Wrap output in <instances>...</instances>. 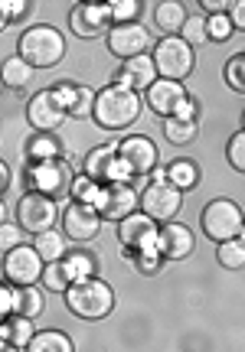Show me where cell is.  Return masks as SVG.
<instances>
[{
  "label": "cell",
  "instance_id": "cell-10",
  "mask_svg": "<svg viewBox=\"0 0 245 352\" xmlns=\"http://www.w3.org/2000/svg\"><path fill=\"white\" fill-rule=\"evenodd\" d=\"M157 235H160L157 222L141 209L118 222V241L125 248H134V254H157Z\"/></svg>",
  "mask_w": 245,
  "mask_h": 352
},
{
  "label": "cell",
  "instance_id": "cell-34",
  "mask_svg": "<svg viewBox=\"0 0 245 352\" xmlns=\"http://www.w3.org/2000/svg\"><path fill=\"white\" fill-rule=\"evenodd\" d=\"M222 78H226V85L233 88V91L245 95V52H235L233 59L226 63V69H222Z\"/></svg>",
  "mask_w": 245,
  "mask_h": 352
},
{
  "label": "cell",
  "instance_id": "cell-39",
  "mask_svg": "<svg viewBox=\"0 0 245 352\" xmlns=\"http://www.w3.org/2000/svg\"><path fill=\"white\" fill-rule=\"evenodd\" d=\"M190 46H200V43H209V33H206V16H190L183 23V33H180Z\"/></svg>",
  "mask_w": 245,
  "mask_h": 352
},
{
  "label": "cell",
  "instance_id": "cell-6",
  "mask_svg": "<svg viewBox=\"0 0 245 352\" xmlns=\"http://www.w3.org/2000/svg\"><path fill=\"white\" fill-rule=\"evenodd\" d=\"M180 206H183V192L177 186H170L164 173H154V179L141 189V212L151 215L154 222H164V226L173 222Z\"/></svg>",
  "mask_w": 245,
  "mask_h": 352
},
{
  "label": "cell",
  "instance_id": "cell-12",
  "mask_svg": "<svg viewBox=\"0 0 245 352\" xmlns=\"http://www.w3.org/2000/svg\"><path fill=\"white\" fill-rule=\"evenodd\" d=\"M108 52L118 56V59H138V56H147L151 50V33L144 30L141 23H118L111 26V33H108Z\"/></svg>",
  "mask_w": 245,
  "mask_h": 352
},
{
  "label": "cell",
  "instance_id": "cell-20",
  "mask_svg": "<svg viewBox=\"0 0 245 352\" xmlns=\"http://www.w3.org/2000/svg\"><path fill=\"white\" fill-rule=\"evenodd\" d=\"M52 95H56V101L65 108L69 118H92V114H95V95H98V91H92V88L63 82V85L52 88Z\"/></svg>",
  "mask_w": 245,
  "mask_h": 352
},
{
  "label": "cell",
  "instance_id": "cell-46",
  "mask_svg": "<svg viewBox=\"0 0 245 352\" xmlns=\"http://www.w3.org/2000/svg\"><path fill=\"white\" fill-rule=\"evenodd\" d=\"M229 20H233L235 30H245V0H233V7H229Z\"/></svg>",
  "mask_w": 245,
  "mask_h": 352
},
{
  "label": "cell",
  "instance_id": "cell-45",
  "mask_svg": "<svg viewBox=\"0 0 245 352\" xmlns=\"http://www.w3.org/2000/svg\"><path fill=\"white\" fill-rule=\"evenodd\" d=\"M233 7V0H200V10H206L209 16H216V13H229Z\"/></svg>",
  "mask_w": 245,
  "mask_h": 352
},
{
  "label": "cell",
  "instance_id": "cell-23",
  "mask_svg": "<svg viewBox=\"0 0 245 352\" xmlns=\"http://www.w3.org/2000/svg\"><path fill=\"white\" fill-rule=\"evenodd\" d=\"M26 160L30 164H46V160H63V144L56 134H36L26 140Z\"/></svg>",
  "mask_w": 245,
  "mask_h": 352
},
{
  "label": "cell",
  "instance_id": "cell-50",
  "mask_svg": "<svg viewBox=\"0 0 245 352\" xmlns=\"http://www.w3.org/2000/svg\"><path fill=\"white\" fill-rule=\"evenodd\" d=\"M242 131H245V114H242Z\"/></svg>",
  "mask_w": 245,
  "mask_h": 352
},
{
  "label": "cell",
  "instance_id": "cell-21",
  "mask_svg": "<svg viewBox=\"0 0 245 352\" xmlns=\"http://www.w3.org/2000/svg\"><path fill=\"white\" fill-rule=\"evenodd\" d=\"M187 20H190V16H187V7H183L180 0H160L154 7V23L164 36L183 33V23H187Z\"/></svg>",
  "mask_w": 245,
  "mask_h": 352
},
{
  "label": "cell",
  "instance_id": "cell-31",
  "mask_svg": "<svg viewBox=\"0 0 245 352\" xmlns=\"http://www.w3.org/2000/svg\"><path fill=\"white\" fill-rule=\"evenodd\" d=\"M216 261H220V267H226V271H242L245 267V245L239 239L216 245Z\"/></svg>",
  "mask_w": 245,
  "mask_h": 352
},
{
  "label": "cell",
  "instance_id": "cell-44",
  "mask_svg": "<svg viewBox=\"0 0 245 352\" xmlns=\"http://www.w3.org/2000/svg\"><path fill=\"white\" fill-rule=\"evenodd\" d=\"M160 254H138V267H141L144 274H157L160 271Z\"/></svg>",
  "mask_w": 245,
  "mask_h": 352
},
{
  "label": "cell",
  "instance_id": "cell-5",
  "mask_svg": "<svg viewBox=\"0 0 245 352\" xmlns=\"http://www.w3.org/2000/svg\"><path fill=\"white\" fill-rule=\"evenodd\" d=\"M151 59H154L157 76L160 78H167V82H183V78L193 72L196 52L183 36H164L154 43Z\"/></svg>",
  "mask_w": 245,
  "mask_h": 352
},
{
  "label": "cell",
  "instance_id": "cell-18",
  "mask_svg": "<svg viewBox=\"0 0 245 352\" xmlns=\"http://www.w3.org/2000/svg\"><path fill=\"white\" fill-rule=\"evenodd\" d=\"M118 157L125 160V164L134 170V176L138 173H151L157 166V144L151 138H144V134H131V138H125L121 144H118Z\"/></svg>",
  "mask_w": 245,
  "mask_h": 352
},
{
  "label": "cell",
  "instance_id": "cell-42",
  "mask_svg": "<svg viewBox=\"0 0 245 352\" xmlns=\"http://www.w3.org/2000/svg\"><path fill=\"white\" fill-rule=\"evenodd\" d=\"M131 176H134V170H131L121 157H115L111 166H108V173H105V186H108V183H128Z\"/></svg>",
  "mask_w": 245,
  "mask_h": 352
},
{
  "label": "cell",
  "instance_id": "cell-24",
  "mask_svg": "<svg viewBox=\"0 0 245 352\" xmlns=\"http://www.w3.org/2000/svg\"><path fill=\"white\" fill-rule=\"evenodd\" d=\"M33 248L39 252V258L46 264H56V261H65L69 258V245H65V232H43L33 239Z\"/></svg>",
  "mask_w": 245,
  "mask_h": 352
},
{
  "label": "cell",
  "instance_id": "cell-47",
  "mask_svg": "<svg viewBox=\"0 0 245 352\" xmlns=\"http://www.w3.org/2000/svg\"><path fill=\"white\" fill-rule=\"evenodd\" d=\"M0 189H3V192L10 189V166L7 164H0Z\"/></svg>",
  "mask_w": 245,
  "mask_h": 352
},
{
  "label": "cell",
  "instance_id": "cell-14",
  "mask_svg": "<svg viewBox=\"0 0 245 352\" xmlns=\"http://www.w3.org/2000/svg\"><path fill=\"white\" fill-rule=\"evenodd\" d=\"M138 206H141V192H134L131 183H108L102 189L98 202H95V209L102 212V219H111V222L128 219L131 212H138Z\"/></svg>",
  "mask_w": 245,
  "mask_h": 352
},
{
  "label": "cell",
  "instance_id": "cell-7",
  "mask_svg": "<svg viewBox=\"0 0 245 352\" xmlns=\"http://www.w3.org/2000/svg\"><path fill=\"white\" fill-rule=\"evenodd\" d=\"M56 219H63V212H59L56 199L43 196V192H30V189H26V196H20V202H17V222H20V228L30 232L33 239L43 235V232H52V228H56Z\"/></svg>",
  "mask_w": 245,
  "mask_h": 352
},
{
  "label": "cell",
  "instance_id": "cell-3",
  "mask_svg": "<svg viewBox=\"0 0 245 352\" xmlns=\"http://www.w3.org/2000/svg\"><path fill=\"white\" fill-rule=\"evenodd\" d=\"M17 56L26 59L33 69H52V65L63 63L65 56V39L56 26H30L23 36L17 39Z\"/></svg>",
  "mask_w": 245,
  "mask_h": 352
},
{
  "label": "cell",
  "instance_id": "cell-38",
  "mask_svg": "<svg viewBox=\"0 0 245 352\" xmlns=\"http://www.w3.org/2000/svg\"><path fill=\"white\" fill-rule=\"evenodd\" d=\"M141 16V0H115L111 3V20L118 23H138Z\"/></svg>",
  "mask_w": 245,
  "mask_h": 352
},
{
  "label": "cell",
  "instance_id": "cell-29",
  "mask_svg": "<svg viewBox=\"0 0 245 352\" xmlns=\"http://www.w3.org/2000/svg\"><path fill=\"white\" fill-rule=\"evenodd\" d=\"M30 78H33V65L20 59V56H10V59H3V85L13 88V91H20V88L30 85Z\"/></svg>",
  "mask_w": 245,
  "mask_h": 352
},
{
  "label": "cell",
  "instance_id": "cell-26",
  "mask_svg": "<svg viewBox=\"0 0 245 352\" xmlns=\"http://www.w3.org/2000/svg\"><path fill=\"white\" fill-rule=\"evenodd\" d=\"M23 352H76V346L63 329H39Z\"/></svg>",
  "mask_w": 245,
  "mask_h": 352
},
{
  "label": "cell",
  "instance_id": "cell-33",
  "mask_svg": "<svg viewBox=\"0 0 245 352\" xmlns=\"http://www.w3.org/2000/svg\"><path fill=\"white\" fill-rule=\"evenodd\" d=\"M43 287L52 290V294H65V290L72 287V277H69L63 261L46 264V271H43Z\"/></svg>",
  "mask_w": 245,
  "mask_h": 352
},
{
  "label": "cell",
  "instance_id": "cell-30",
  "mask_svg": "<svg viewBox=\"0 0 245 352\" xmlns=\"http://www.w3.org/2000/svg\"><path fill=\"white\" fill-rule=\"evenodd\" d=\"M102 189L105 183H98V179H92V176L85 173H78L76 179H72V202H82V206H95L98 202V196H102Z\"/></svg>",
  "mask_w": 245,
  "mask_h": 352
},
{
  "label": "cell",
  "instance_id": "cell-25",
  "mask_svg": "<svg viewBox=\"0 0 245 352\" xmlns=\"http://www.w3.org/2000/svg\"><path fill=\"white\" fill-rule=\"evenodd\" d=\"M164 176H167L170 186H177L180 192H190V189L200 186V166L193 164V160H173V164L164 170Z\"/></svg>",
  "mask_w": 245,
  "mask_h": 352
},
{
  "label": "cell",
  "instance_id": "cell-32",
  "mask_svg": "<svg viewBox=\"0 0 245 352\" xmlns=\"http://www.w3.org/2000/svg\"><path fill=\"white\" fill-rule=\"evenodd\" d=\"M63 264H65V271H69V277H72V284L95 277V258L89 252H69V258Z\"/></svg>",
  "mask_w": 245,
  "mask_h": 352
},
{
  "label": "cell",
  "instance_id": "cell-13",
  "mask_svg": "<svg viewBox=\"0 0 245 352\" xmlns=\"http://www.w3.org/2000/svg\"><path fill=\"white\" fill-rule=\"evenodd\" d=\"M63 232L72 241H92L102 232V212L95 206H82V202H69L63 209Z\"/></svg>",
  "mask_w": 245,
  "mask_h": 352
},
{
  "label": "cell",
  "instance_id": "cell-35",
  "mask_svg": "<svg viewBox=\"0 0 245 352\" xmlns=\"http://www.w3.org/2000/svg\"><path fill=\"white\" fill-rule=\"evenodd\" d=\"M17 314L26 320H36L43 314V294L36 287H20V303H17Z\"/></svg>",
  "mask_w": 245,
  "mask_h": 352
},
{
  "label": "cell",
  "instance_id": "cell-41",
  "mask_svg": "<svg viewBox=\"0 0 245 352\" xmlns=\"http://www.w3.org/2000/svg\"><path fill=\"white\" fill-rule=\"evenodd\" d=\"M20 232H23V228H20V222H3V228H0V245H3V254L23 245V241H20V239H23Z\"/></svg>",
  "mask_w": 245,
  "mask_h": 352
},
{
  "label": "cell",
  "instance_id": "cell-49",
  "mask_svg": "<svg viewBox=\"0 0 245 352\" xmlns=\"http://www.w3.org/2000/svg\"><path fill=\"white\" fill-rule=\"evenodd\" d=\"M239 241H242V245H245V226H242V235H239Z\"/></svg>",
  "mask_w": 245,
  "mask_h": 352
},
{
  "label": "cell",
  "instance_id": "cell-4",
  "mask_svg": "<svg viewBox=\"0 0 245 352\" xmlns=\"http://www.w3.org/2000/svg\"><path fill=\"white\" fill-rule=\"evenodd\" d=\"M200 226H203V235L209 241H233L242 235V226H245V215L239 209V202L233 199H213L203 206V212H200Z\"/></svg>",
  "mask_w": 245,
  "mask_h": 352
},
{
  "label": "cell",
  "instance_id": "cell-2",
  "mask_svg": "<svg viewBox=\"0 0 245 352\" xmlns=\"http://www.w3.org/2000/svg\"><path fill=\"white\" fill-rule=\"evenodd\" d=\"M69 314L78 320H105V316L115 310V290L108 280L102 277H89V280H78L63 294Z\"/></svg>",
  "mask_w": 245,
  "mask_h": 352
},
{
  "label": "cell",
  "instance_id": "cell-11",
  "mask_svg": "<svg viewBox=\"0 0 245 352\" xmlns=\"http://www.w3.org/2000/svg\"><path fill=\"white\" fill-rule=\"evenodd\" d=\"M111 3H76L69 13L72 33L82 39H98L111 33Z\"/></svg>",
  "mask_w": 245,
  "mask_h": 352
},
{
  "label": "cell",
  "instance_id": "cell-9",
  "mask_svg": "<svg viewBox=\"0 0 245 352\" xmlns=\"http://www.w3.org/2000/svg\"><path fill=\"white\" fill-rule=\"evenodd\" d=\"M43 271H46V261L39 258L33 245H20L3 254V277L13 287H33L36 280H43Z\"/></svg>",
  "mask_w": 245,
  "mask_h": 352
},
{
  "label": "cell",
  "instance_id": "cell-40",
  "mask_svg": "<svg viewBox=\"0 0 245 352\" xmlns=\"http://www.w3.org/2000/svg\"><path fill=\"white\" fill-rule=\"evenodd\" d=\"M17 303H20V287H13V284H3L0 287V316L7 320V316L17 314Z\"/></svg>",
  "mask_w": 245,
  "mask_h": 352
},
{
  "label": "cell",
  "instance_id": "cell-17",
  "mask_svg": "<svg viewBox=\"0 0 245 352\" xmlns=\"http://www.w3.org/2000/svg\"><path fill=\"white\" fill-rule=\"evenodd\" d=\"M196 248V239L193 232L180 222H167V226H160V235H157V254L164 258V261H183V258H190Z\"/></svg>",
  "mask_w": 245,
  "mask_h": 352
},
{
  "label": "cell",
  "instance_id": "cell-28",
  "mask_svg": "<svg viewBox=\"0 0 245 352\" xmlns=\"http://www.w3.org/2000/svg\"><path fill=\"white\" fill-rule=\"evenodd\" d=\"M196 134H200V121H183V118H167L164 121V138L173 147H187L193 144Z\"/></svg>",
  "mask_w": 245,
  "mask_h": 352
},
{
  "label": "cell",
  "instance_id": "cell-1",
  "mask_svg": "<svg viewBox=\"0 0 245 352\" xmlns=\"http://www.w3.org/2000/svg\"><path fill=\"white\" fill-rule=\"evenodd\" d=\"M95 124L105 131H125L141 118V95L125 85H105L95 95Z\"/></svg>",
  "mask_w": 245,
  "mask_h": 352
},
{
  "label": "cell",
  "instance_id": "cell-43",
  "mask_svg": "<svg viewBox=\"0 0 245 352\" xmlns=\"http://www.w3.org/2000/svg\"><path fill=\"white\" fill-rule=\"evenodd\" d=\"M26 10H30V3H26V0H3V3H0V13H3V26L13 23V20H20Z\"/></svg>",
  "mask_w": 245,
  "mask_h": 352
},
{
  "label": "cell",
  "instance_id": "cell-15",
  "mask_svg": "<svg viewBox=\"0 0 245 352\" xmlns=\"http://www.w3.org/2000/svg\"><path fill=\"white\" fill-rule=\"evenodd\" d=\"M65 118H69V114H65V108L56 101L52 88L36 91V95L30 98V104H26V121H30V127H36V134H52Z\"/></svg>",
  "mask_w": 245,
  "mask_h": 352
},
{
  "label": "cell",
  "instance_id": "cell-37",
  "mask_svg": "<svg viewBox=\"0 0 245 352\" xmlns=\"http://www.w3.org/2000/svg\"><path fill=\"white\" fill-rule=\"evenodd\" d=\"M226 160H229L233 170L245 173V131H235L233 138H229V144H226Z\"/></svg>",
  "mask_w": 245,
  "mask_h": 352
},
{
  "label": "cell",
  "instance_id": "cell-48",
  "mask_svg": "<svg viewBox=\"0 0 245 352\" xmlns=\"http://www.w3.org/2000/svg\"><path fill=\"white\" fill-rule=\"evenodd\" d=\"M0 352H23V349H17V346H10V342H3V349Z\"/></svg>",
  "mask_w": 245,
  "mask_h": 352
},
{
  "label": "cell",
  "instance_id": "cell-16",
  "mask_svg": "<svg viewBox=\"0 0 245 352\" xmlns=\"http://www.w3.org/2000/svg\"><path fill=\"white\" fill-rule=\"evenodd\" d=\"M187 101H190V91H187L180 82L157 78L154 85L147 88V108H151L154 114H160L164 121H167V118H177Z\"/></svg>",
  "mask_w": 245,
  "mask_h": 352
},
{
  "label": "cell",
  "instance_id": "cell-8",
  "mask_svg": "<svg viewBox=\"0 0 245 352\" xmlns=\"http://www.w3.org/2000/svg\"><path fill=\"white\" fill-rule=\"evenodd\" d=\"M72 166L69 160H46V164H30L26 170V186L30 192H43L50 199H59L65 192H72Z\"/></svg>",
  "mask_w": 245,
  "mask_h": 352
},
{
  "label": "cell",
  "instance_id": "cell-36",
  "mask_svg": "<svg viewBox=\"0 0 245 352\" xmlns=\"http://www.w3.org/2000/svg\"><path fill=\"white\" fill-rule=\"evenodd\" d=\"M233 20L229 13H216V16H206V33H209V43H226L233 36Z\"/></svg>",
  "mask_w": 245,
  "mask_h": 352
},
{
  "label": "cell",
  "instance_id": "cell-22",
  "mask_svg": "<svg viewBox=\"0 0 245 352\" xmlns=\"http://www.w3.org/2000/svg\"><path fill=\"white\" fill-rule=\"evenodd\" d=\"M33 336H36V329H33V320H26V316L13 314L3 320V327H0V340L10 342V346H17V349H26L30 342H33Z\"/></svg>",
  "mask_w": 245,
  "mask_h": 352
},
{
  "label": "cell",
  "instance_id": "cell-19",
  "mask_svg": "<svg viewBox=\"0 0 245 352\" xmlns=\"http://www.w3.org/2000/svg\"><path fill=\"white\" fill-rule=\"evenodd\" d=\"M157 65L151 56H138V59H128V63L118 69V76H115V85H125L131 88V91H138V95H147V88L157 82Z\"/></svg>",
  "mask_w": 245,
  "mask_h": 352
},
{
  "label": "cell",
  "instance_id": "cell-27",
  "mask_svg": "<svg viewBox=\"0 0 245 352\" xmlns=\"http://www.w3.org/2000/svg\"><path fill=\"white\" fill-rule=\"evenodd\" d=\"M118 157V147H95V151L85 153V164H82V173L92 176V179H98V183H105V173H108V166H111V160Z\"/></svg>",
  "mask_w": 245,
  "mask_h": 352
}]
</instances>
